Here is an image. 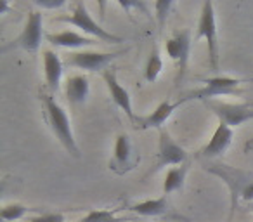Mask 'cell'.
<instances>
[{
  "instance_id": "obj_1",
  "label": "cell",
  "mask_w": 253,
  "mask_h": 222,
  "mask_svg": "<svg viewBox=\"0 0 253 222\" xmlns=\"http://www.w3.org/2000/svg\"><path fill=\"white\" fill-rule=\"evenodd\" d=\"M42 101H43V108H45V113H47V120H49L50 129H52V132L56 134V137L59 139V142L64 146V149H66L71 156L80 158V149H78L77 141H75V135H73V131H71L70 118H68L66 111L57 104L56 99L50 94L49 95L43 94Z\"/></svg>"
},
{
  "instance_id": "obj_2",
  "label": "cell",
  "mask_w": 253,
  "mask_h": 222,
  "mask_svg": "<svg viewBox=\"0 0 253 222\" xmlns=\"http://www.w3.org/2000/svg\"><path fill=\"white\" fill-rule=\"evenodd\" d=\"M56 21L57 23H68V25L77 26V28H80L84 33H88V35H92L97 40H102V42H109V44L123 42L122 37L113 35V33L108 32V30L102 28L97 21H94V18L90 16V12H88V9L85 7L84 2H77L75 7H73V11H71V14L57 16Z\"/></svg>"
},
{
  "instance_id": "obj_3",
  "label": "cell",
  "mask_w": 253,
  "mask_h": 222,
  "mask_svg": "<svg viewBox=\"0 0 253 222\" xmlns=\"http://www.w3.org/2000/svg\"><path fill=\"white\" fill-rule=\"evenodd\" d=\"M205 39L208 45V63L213 71L218 70V37L217 23H215V9L210 0H207L201 7L200 21H198L196 40Z\"/></svg>"
},
{
  "instance_id": "obj_4",
  "label": "cell",
  "mask_w": 253,
  "mask_h": 222,
  "mask_svg": "<svg viewBox=\"0 0 253 222\" xmlns=\"http://www.w3.org/2000/svg\"><path fill=\"white\" fill-rule=\"evenodd\" d=\"M191 45H193V40H191L189 30H177V32H173L172 39L167 40V45H165L167 54L177 64V77H175L177 84H180V80L186 75L187 63H189Z\"/></svg>"
},
{
  "instance_id": "obj_5",
  "label": "cell",
  "mask_w": 253,
  "mask_h": 222,
  "mask_svg": "<svg viewBox=\"0 0 253 222\" xmlns=\"http://www.w3.org/2000/svg\"><path fill=\"white\" fill-rule=\"evenodd\" d=\"M207 106L218 117V122H224L231 129L239 127L248 120H253V108L248 104H227L218 101H207Z\"/></svg>"
},
{
  "instance_id": "obj_6",
  "label": "cell",
  "mask_w": 253,
  "mask_h": 222,
  "mask_svg": "<svg viewBox=\"0 0 253 222\" xmlns=\"http://www.w3.org/2000/svg\"><path fill=\"white\" fill-rule=\"evenodd\" d=\"M205 87L200 89V90L193 92V94L186 95V99H203V101H208V97H215V95H224V94H241L239 90V85H241V80L239 78H232V77H213V78H207L203 80Z\"/></svg>"
},
{
  "instance_id": "obj_7",
  "label": "cell",
  "mask_w": 253,
  "mask_h": 222,
  "mask_svg": "<svg viewBox=\"0 0 253 222\" xmlns=\"http://www.w3.org/2000/svg\"><path fill=\"white\" fill-rule=\"evenodd\" d=\"M42 44V12L32 11L26 19L21 35L14 40L11 47H21L28 52H37Z\"/></svg>"
},
{
  "instance_id": "obj_8",
  "label": "cell",
  "mask_w": 253,
  "mask_h": 222,
  "mask_svg": "<svg viewBox=\"0 0 253 222\" xmlns=\"http://www.w3.org/2000/svg\"><path fill=\"white\" fill-rule=\"evenodd\" d=\"M187 158V153L182 146H179L167 131H160L158 141V162H156V170L170 165H184Z\"/></svg>"
},
{
  "instance_id": "obj_9",
  "label": "cell",
  "mask_w": 253,
  "mask_h": 222,
  "mask_svg": "<svg viewBox=\"0 0 253 222\" xmlns=\"http://www.w3.org/2000/svg\"><path fill=\"white\" fill-rule=\"evenodd\" d=\"M102 78L106 82V87L109 90V95H111V101L122 109L123 113L128 117V120L134 122V124H139V118L134 115V108H132V99H130V94L126 90L125 87H122L116 78V73L113 70H104L102 71Z\"/></svg>"
},
{
  "instance_id": "obj_10",
  "label": "cell",
  "mask_w": 253,
  "mask_h": 222,
  "mask_svg": "<svg viewBox=\"0 0 253 222\" xmlns=\"http://www.w3.org/2000/svg\"><path fill=\"white\" fill-rule=\"evenodd\" d=\"M120 52H90V50H82V52H73L68 57L70 66H77L80 70L97 71L102 70L108 63H111L115 57H118Z\"/></svg>"
},
{
  "instance_id": "obj_11",
  "label": "cell",
  "mask_w": 253,
  "mask_h": 222,
  "mask_svg": "<svg viewBox=\"0 0 253 222\" xmlns=\"http://www.w3.org/2000/svg\"><path fill=\"white\" fill-rule=\"evenodd\" d=\"M234 135V129H231L224 122H218L217 129H215L213 135H211L210 142L203 148V156H218L229 148Z\"/></svg>"
},
{
  "instance_id": "obj_12",
  "label": "cell",
  "mask_w": 253,
  "mask_h": 222,
  "mask_svg": "<svg viewBox=\"0 0 253 222\" xmlns=\"http://www.w3.org/2000/svg\"><path fill=\"white\" fill-rule=\"evenodd\" d=\"M186 101L187 99L184 97L182 101H177V102H172V101L160 102L158 108H156L151 115H148V117L142 118V120L139 122V127H141L142 131H148V129H160L170 117H172L173 111H175L180 104H184Z\"/></svg>"
},
{
  "instance_id": "obj_13",
  "label": "cell",
  "mask_w": 253,
  "mask_h": 222,
  "mask_svg": "<svg viewBox=\"0 0 253 222\" xmlns=\"http://www.w3.org/2000/svg\"><path fill=\"white\" fill-rule=\"evenodd\" d=\"M43 70H45V82L50 94L59 90L61 78H63V63L54 50H43Z\"/></svg>"
},
{
  "instance_id": "obj_14",
  "label": "cell",
  "mask_w": 253,
  "mask_h": 222,
  "mask_svg": "<svg viewBox=\"0 0 253 222\" xmlns=\"http://www.w3.org/2000/svg\"><path fill=\"white\" fill-rule=\"evenodd\" d=\"M47 42H50L56 47H66V49H82V47H90L95 44L94 39L90 37L80 35L77 32H59V33H52V35L45 37Z\"/></svg>"
},
{
  "instance_id": "obj_15",
  "label": "cell",
  "mask_w": 253,
  "mask_h": 222,
  "mask_svg": "<svg viewBox=\"0 0 253 222\" xmlns=\"http://www.w3.org/2000/svg\"><path fill=\"white\" fill-rule=\"evenodd\" d=\"M90 94V85H88V78L84 75H75V77L66 80V97L73 104H80L85 102Z\"/></svg>"
},
{
  "instance_id": "obj_16",
  "label": "cell",
  "mask_w": 253,
  "mask_h": 222,
  "mask_svg": "<svg viewBox=\"0 0 253 222\" xmlns=\"http://www.w3.org/2000/svg\"><path fill=\"white\" fill-rule=\"evenodd\" d=\"M167 208H169L167 196H162V198H155V200L141 201V203L134 205L130 210H134L135 214H139V215H144V217H155V215L165 214Z\"/></svg>"
},
{
  "instance_id": "obj_17",
  "label": "cell",
  "mask_w": 253,
  "mask_h": 222,
  "mask_svg": "<svg viewBox=\"0 0 253 222\" xmlns=\"http://www.w3.org/2000/svg\"><path fill=\"white\" fill-rule=\"evenodd\" d=\"M186 174H187V165H179V167H173L167 172L165 176V182H163V193L170 194L173 191L180 189L184 186V180H186Z\"/></svg>"
},
{
  "instance_id": "obj_18",
  "label": "cell",
  "mask_w": 253,
  "mask_h": 222,
  "mask_svg": "<svg viewBox=\"0 0 253 222\" xmlns=\"http://www.w3.org/2000/svg\"><path fill=\"white\" fill-rule=\"evenodd\" d=\"M130 156H132V144L130 137L126 134H120L115 142V163L122 167L130 165Z\"/></svg>"
},
{
  "instance_id": "obj_19",
  "label": "cell",
  "mask_w": 253,
  "mask_h": 222,
  "mask_svg": "<svg viewBox=\"0 0 253 222\" xmlns=\"http://www.w3.org/2000/svg\"><path fill=\"white\" fill-rule=\"evenodd\" d=\"M163 70V61H162V56L158 54V50H153L151 56H149L148 63H146V68H144V78L146 82L153 84L156 78L160 77Z\"/></svg>"
},
{
  "instance_id": "obj_20",
  "label": "cell",
  "mask_w": 253,
  "mask_h": 222,
  "mask_svg": "<svg viewBox=\"0 0 253 222\" xmlns=\"http://www.w3.org/2000/svg\"><path fill=\"white\" fill-rule=\"evenodd\" d=\"M26 212H28V208H26L25 205H19V203L5 205V207L0 210V219L4 222H14V221H18V219H21Z\"/></svg>"
},
{
  "instance_id": "obj_21",
  "label": "cell",
  "mask_w": 253,
  "mask_h": 222,
  "mask_svg": "<svg viewBox=\"0 0 253 222\" xmlns=\"http://www.w3.org/2000/svg\"><path fill=\"white\" fill-rule=\"evenodd\" d=\"M80 222H123V219L116 217L115 212L109 210H94L88 212Z\"/></svg>"
},
{
  "instance_id": "obj_22",
  "label": "cell",
  "mask_w": 253,
  "mask_h": 222,
  "mask_svg": "<svg viewBox=\"0 0 253 222\" xmlns=\"http://www.w3.org/2000/svg\"><path fill=\"white\" fill-rule=\"evenodd\" d=\"M173 7V2L172 0H158L155 2V11H156V21H158L160 26V32L165 28L167 25V18L170 14V9Z\"/></svg>"
},
{
  "instance_id": "obj_23",
  "label": "cell",
  "mask_w": 253,
  "mask_h": 222,
  "mask_svg": "<svg viewBox=\"0 0 253 222\" xmlns=\"http://www.w3.org/2000/svg\"><path fill=\"white\" fill-rule=\"evenodd\" d=\"M33 4L40 9H59V7H63L66 2H64V0H35Z\"/></svg>"
},
{
  "instance_id": "obj_24",
  "label": "cell",
  "mask_w": 253,
  "mask_h": 222,
  "mask_svg": "<svg viewBox=\"0 0 253 222\" xmlns=\"http://www.w3.org/2000/svg\"><path fill=\"white\" fill-rule=\"evenodd\" d=\"M30 222H64V215L63 214H45V215H40V217L32 219Z\"/></svg>"
},
{
  "instance_id": "obj_25",
  "label": "cell",
  "mask_w": 253,
  "mask_h": 222,
  "mask_svg": "<svg viewBox=\"0 0 253 222\" xmlns=\"http://www.w3.org/2000/svg\"><path fill=\"white\" fill-rule=\"evenodd\" d=\"M241 198L245 201H252V203H253V182L246 184V186L243 187V189H241Z\"/></svg>"
},
{
  "instance_id": "obj_26",
  "label": "cell",
  "mask_w": 253,
  "mask_h": 222,
  "mask_svg": "<svg viewBox=\"0 0 253 222\" xmlns=\"http://www.w3.org/2000/svg\"><path fill=\"white\" fill-rule=\"evenodd\" d=\"M9 11V4L7 0H0V16H4Z\"/></svg>"
},
{
  "instance_id": "obj_27",
  "label": "cell",
  "mask_w": 253,
  "mask_h": 222,
  "mask_svg": "<svg viewBox=\"0 0 253 222\" xmlns=\"http://www.w3.org/2000/svg\"><path fill=\"white\" fill-rule=\"evenodd\" d=\"M250 148H253V139H250V141H248V142H246V144H245V149H246V151H248Z\"/></svg>"
},
{
  "instance_id": "obj_28",
  "label": "cell",
  "mask_w": 253,
  "mask_h": 222,
  "mask_svg": "<svg viewBox=\"0 0 253 222\" xmlns=\"http://www.w3.org/2000/svg\"><path fill=\"white\" fill-rule=\"evenodd\" d=\"M252 208H253V203H252Z\"/></svg>"
}]
</instances>
